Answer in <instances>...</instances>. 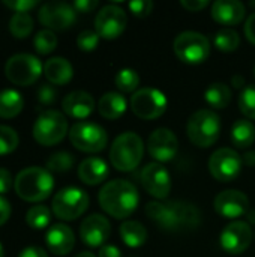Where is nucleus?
<instances>
[{
	"mask_svg": "<svg viewBox=\"0 0 255 257\" xmlns=\"http://www.w3.org/2000/svg\"><path fill=\"white\" fill-rule=\"evenodd\" d=\"M147 217L165 232L195 230L200 226V209L189 202H150L146 206Z\"/></svg>",
	"mask_w": 255,
	"mask_h": 257,
	"instance_id": "1",
	"label": "nucleus"
},
{
	"mask_svg": "<svg viewBox=\"0 0 255 257\" xmlns=\"http://www.w3.org/2000/svg\"><path fill=\"white\" fill-rule=\"evenodd\" d=\"M101 208L111 217L122 220L128 218L138 206L140 196L137 187L126 179L108 181L98 196Z\"/></svg>",
	"mask_w": 255,
	"mask_h": 257,
	"instance_id": "2",
	"label": "nucleus"
},
{
	"mask_svg": "<svg viewBox=\"0 0 255 257\" xmlns=\"http://www.w3.org/2000/svg\"><path fill=\"white\" fill-rule=\"evenodd\" d=\"M54 188V178L51 172L42 167L23 169L14 179V190L17 196L26 202H42Z\"/></svg>",
	"mask_w": 255,
	"mask_h": 257,
	"instance_id": "3",
	"label": "nucleus"
},
{
	"mask_svg": "<svg viewBox=\"0 0 255 257\" xmlns=\"http://www.w3.org/2000/svg\"><path fill=\"white\" fill-rule=\"evenodd\" d=\"M144 155V143L141 137L132 131L116 137L110 149V161L119 172L135 170Z\"/></svg>",
	"mask_w": 255,
	"mask_h": 257,
	"instance_id": "4",
	"label": "nucleus"
},
{
	"mask_svg": "<svg viewBox=\"0 0 255 257\" xmlns=\"http://www.w3.org/2000/svg\"><path fill=\"white\" fill-rule=\"evenodd\" d=\"M189 140L198 148H209L215 145L221 133V119L218 113L209 108L195 111L186 125Z\"/></svg>",
	"mask_w": 255,
	"mask_h": 257,
	"instance_id": "5",
	"label": "nucleus"
},
{
	"mask_svg": "<svg viewBox=\"0 0 255 257\" xmlns=\"http://www.w3.org/2000/svg\"><path fill=\"white\" fill-rule=\"evenodd\" d=\"M42 72L44 66L41 60L36 56L27 53L14 54L5 63V75L8 77V80L23 87L36 83Z\"/></svg>",
	"mask_w": 255,
	"mask_h": 257,
	"instance_id": "6",
	"label": "nucleus"
},
{
	"mask_svg": "<svg viewBox=\"0 0 255 257\" xmlns=\"http://www.w3.org/2000/svg\"><path fill=\"white\" fill-rule=\"evenodd\" d=\"M68 133V120L57 110L42 111L33 125V137L42 146H54L60 143Z\"/></svg>",
	"mask_w": 255,
	"mask_h": 257,
	"instance_id": "7",
	"label": "nucleus"
},
{
	"mask_svg": "<svg viewBox=\"0 0 255 257\" xmlns=\"http://www.w3.org/2000/svg\"><path fill=\"white\" fill-rule=\"evenodd\" d=\"M173 48L176 56L182 62L189 65L203 63L210 54L209 39L203 33L194 30H186L179 33L173 42Z\"/></svg>",
	"mask_w": 255,
	"mask_h": 257,
	"instance_id": "8",
	"label": "nucleus"
},
{
	"mask_svg": "<svg viewBox=\"0 0 255 257\" xmlns=\"http://www.w3.org/2000/svg\"><path fill=\"white\" fill-rule=\"evenodd\" d=\"M51 208L57 218L63 221H72L87 211L89 196L78 187H66L56 193Z\"/></svg>",
	"mask_w": 255,
	"mask_h": 257,
	"instance_id": "9",
	"label": "nucleus"
},
{
	"mask_svg": "<svg viewBox=\"0 0 255 257\" xmlns=\"http://www.w3.org/2000/svg\"><path fill=\"white\" fill-rule=\"evenodd\" d=\"M69 140L74 145V148H77L78 151L95 154V152H101L107 146L108 136L101 125L95 122L81 120L71 126Z\"/></svg>",
	"mask_w": 255,
	"mask_h": 257,
	"instance_id": "10",
	"label": "nucleus"
},
{
	"mask_svg": "<svg viewBox=\"0 0 255 257\" xmlns=\"http://www.w3.org/2000/svg\"><path fill=\"white\" fill-rule=\"evenodd\" d=\"M167 96L153 87H143L131 96V110L144 120L158 119L167 110Z\"/></svg>",
	"mask_w": 255,
	"mask_h": 257,
	"instance_id": "11",
	"label": "nucleus"
},
{
	"mask_svg": "<svg viewBox=\"0 0 255 257\" xmlns=\"http://www.w3.org/2000/svg\"><path fill=\"white\" fill-rule=\"evenodd\" d=\"M242 157L231 148H221L215 151L209 160V170L212 176L221 182L234 181L242 172Z\"/></svg>",
	"mask_w": 255,
	"mask_h": 257,
	"instance_id": "12",
	"label": "nucleus"
},
{
	"mask_svg": "<svg viewBox=\"0 0 255 257\" xmlns=\"http://www.w3.org/2000/svg\"><path fill=\"white\" fill-rule=\"evenodd\" d=\"M128 17L117 5L104 6L95 18V32L104 39H116L126 29Z\"/></svg>",
	"mask_w": 255,
	"mask_h": 257,
	"instance_id": "13",
	"label": "nucleus"
},
{
	"mask_svg": "<svg viewBox=\"0 0 255 257\" xmlns=\"http://www.w3.org/2000/svg\"><path fill=\"white\" fill-rule=\"evenodd\" d=\"M141 184L155 199L164 200L171 191V176L161 163H149L141 170Z\"/></svg>",
	"mask_w": 255,
	"mask_h": 257,
	"instance_id": "14",
	"label": "nucleus"
},
{
	"mask_svg": "<svg viewBox=\"0 0 255 257\" xmlns=\"http://www.w3.org/2000/svg\"><path fill=\"white\" fill-rule=\"evenodd\" d=\"M77 11L65 2H48L39 9V21L48 30H65L75 21Z\"/></svg>",
	"mask_w": 255,
	"mask_h": 257,
	"instance_id": "15",
	"label": "nucleus"
},
{
	"mask_svg": "<svg viewBox=\"0 0 255 257\" xmlns=\"http://www.w3.org/2000/svg\"><path fill=\"white\" fill-rule=\"evenodd\" d=\"M221 247L230 254H242L248 250L252 241V229L242 220L231 221L221 233Z\"/></svg>",
	"mask_w": 255,
	"mask_h": 257,
	"instance_id": "16",
	"label": "nucleus"
},
{
	"mask_svg": "<svg viewBox=\"0 0 255 257\" xmlns=\"http://www.w3.org/2000/svg\"><path fill=\"white\" fill-rule=\"evenodd\" d=\"M147 151L156 163H167L177 155L179 140L171 130L158 128L147 139Z\"/></svg>",
	"mask_w": 255,
	"mask_h": 257,
	"instance_id": "17",
	"label": "nucleus"
},
{
	"mask_svg": "<svg viewBox=\"0 0 255 257\" xmlns=\"http://www.w3.org/2000/svg\"><path fill=\"white\" fill-rule=\"evenodd\" d=\"M213 206L221 217L236 220L248 212L249 199L239 190H225L215 197Z\"/></svg>",
	"mask_w": 255,
	"mask_h": 257,
	"instance_id": "18",
	"label": "nucleus"
},
{
	"mask_svg": "<svg viewBox=\"0 0 255 257\" xmlns=\"http://www.w3.org/2000/svg\"><path fill=\"white\" fill-rule=\"evenodd\" d=\"M111 235L110 221L99 214H93L83 220L80 226L81 241L89 247H104Z\"/></svg>",
	"mask_w": 255,
	"mask_h": 257,
	"instance_id": "19",
	"label": "nucleus"
},
{
	"mask_svg": "<svg viewBox=\"0 0 255 257\" xmlns=\"http://www.w3.org/2000/svg\"><path fill=\"white\" fill-rule=\"evenodd\" d=\"M45 242L51 253L57 256H65L72 251L75 245V235L69 226L59 223L48 229L45 235Z\"/></svg>",
	"mask_w": 255,
	"mask_h": 257,
	"instance_id": "20",
	"label": "nucleus"
},
{
	"mask_svg": "<svg viewBox=\"0 0 255 257\" xmlns=\"http://www.w3.org/2000/svg\"><path fill=\"white\" fill-rule=\"evenodd\" d=\"M245 5L237 0H216L212 5V17L222 26H237L245 18Z\"/></svg>",
	"mask_w": 255,
	"mask_h": 257,
	"instance_id": "21",
	"label": "nucleus"
},
{
	"mask_svg": "<svg viewBox=\"0 0 255 257\" xmlns=\"http://www.w3.org/2000/svg\"><path fill=\"white\" fill-rule=\"evenodd\" d=\"M63 111L74 119H86L95 108V99L84 90H74L63 98Z\"/></svg>",
	"mask_w": 255,
	"mask_h": 257,
	"instance_id": "22",
	"label": "nucleus"
},
{
	"mask_svg": "<svg viewBox=\"0 0 255 257\" xmlns=\"http://www.w3.org/2000/svg\"><path fill=\"white\" fill-rule=\"evenodd\" d=\"M44 75L50 84L63 86L68 84L74 77V68L65 57H51L44 65Z\"/></svg>",
	"mask_w": 255,
	"mask_h": 257,
	"instance_id": "23",
	"label": "nucleus"
},
{
	"mask_svg": "<svg viewBox=\"0 0 255 257\" xmlns=\"http://www.w3.org/2000/svg\"><path fill=\"white\" fill-rule=\"evenodd\" d=\"M108 176V166L102 158L90 157L81 161L78 167V178L87 185H98Z\"/></svg>",
	"mask_w": 255,
	"mask_h": 257,
	"instance_id": "24",
	"label": "nucleus"
},
{
	"mask_svg": "<svg viewBox=\"0 0 255 257\" xmlns=\"http://www.w3.org/2000/svg\"><path fill=\"white\" fill-rule=\"evenodd\" d=\"M126 108L128 102L125 96H122V93L119 92H107L101 96L98 102V111L101 113L102 117L110 120H116L120 116H123Z\"/></svg>",
	"mask_w": 255,
	"mask_h": 257,
	"instance_id": "25",
	"label": "nucleus"
},
{
	"mask_svg": "<svg viewBox=\"0 0 255 257\" xmlns=\"http://www.w3.org/2000/svg\"><path fill=\"white\" fill-rule=\"evenodd\" d=\"M119 233H120L122 241L131 248H138V247L144 245L147 241V230L140 221L128 220V221L122 223Z\"/></svg>",
	"mask_w": 255,
	"mask_h": 257,
	"instance_id": "26",
	"label": "nucleus"
},
{
	"mask_svg": "<svg viewBox=\"0 0 255 257\" xmlns=\"http://www.w3.org/2000/svg\"><path fill=\"white\" fill-rule=\"evenodd\" d=\"M23 95L15 89H5L0 92V117L12 119L23 110Z\"/></svg>",
	"mask_w": 255,
	"mask_h": 257,
	"instance_id": "27",
	"label": "nucleus"
},
{
	"mask_svg": "<svg viewBox=\"0 0 255 257\" xmlns=\"http://www.w3.org/2000/svg\"><path fill=\"white\" fill-rule=\"evenodd\" d=\"M231 142L236 148L246 149L255 142V126L249 119H239L231 128Z\"/></svg>",
	"mask_w": 255,
	"mask_h": 257,
	"instance_id": "28",
	"label": "nucleus"
},
{
	"mask_svg": "<svg viewBox=\"0 0 255 257\" xmlns=\"http://www.w3.org/2000/svg\"><path fill=\"white\" fill-rule=\"evenodd\" d=\"M204 99L212 108L222 110L231 101V90L225 83H212L204 92Z\"/></svg>",
	"mask_w": 255,
	"mask_h": 257,
	"instance_id": "29",
	"label": "nucleus"
},
{
	"mask_svg": "<svg viewBox=\"0 0 255 257\" xmlns=\"http://www.w3.org/2000/svg\"><path fill=\"white\" fill-rule=\"evenodd\" d=\"M33 30V18L27 12H17L9 20V32L17 39L27 38Z\"/></svg>",
	"mask_w": 255,
	"mask_h": 257,
	"instance_id": "30",
	"label": "nucleus"
},
{
	"mask_svg": "<svg viewBox=\"0 0 255 257\" xmlns=\"http://www.w3.org/2000/svg\"><path fill=\"white\" fill-rule=\"evenodd\" d=\"M50 220H51V212L44 205H35L26 214V223L29 224V227L35 230L47 229V226L50 224Z\"/></svg>",
	"mask_w": 255,
	"mask_h": 257,
	"instance_id": "31",
	"label": "nucleus"
},
{
	"mask_svg": "<svg viewBox=\"0 0 255 257\" xmlns=\"http://www.w3.org/2000/svg\"><path fill=\"white\" fill-rule=\"evenodd\" d=\"M213 42H215L218 50H221L224 53H231V51H236L239 48L240 36L236 30L227 27V29H221L219 32H216Z\"/></svg>",
	"mask_w": 255,
	"mask_h": 257,
	"instance_id": "32",
	"label": "nucleus"
},
{
	"mask_svg": "<svg viewBox=\"0 0 255 257\" xmlns=\"http://www.w3.org/2000/svg\"><path fill=\"white\" fill-rule=\"evenodd\" d=\"M75 163V158L72 154L60 151L53 154L48 161H47V170L48 172H54V173H66L72 169Z\"/></svg>",
	"mask_w": 255,
	"mask_h": 257,
	"instance_id": "33",
	"label": "nucleus"
},
{
	"mask_svg": "<svg viewBox=\"0 0 255 257\" xmlns=\"http://www.w3.org/2000/svg\"><path fill=\"white\" fill-rule=\"evenodd\" d=\"M116 86L119 90L125 92V93H129V92H134L138 84H140V75L137 74L135 69H131V68H123L117 72L116 78Z\"/></svg>",
	"mask_w": 255,
	"mask_h": 257,
	"instance_id": "34",
	"label": "nucleus"
},
{
	"mask_svg": "<svg viewBox=\"0 0 255 257\" xmlns=\"http://www.w3.org/2000/svg\"><path fill=\"white\" fill-rule=\"evenodd\" d=\"M33 45L39 54H50L57 47V36L53 30L44 29L33 38Z\"/></svg>",
	"mask_w": 255,
	"mask_h": 257,
	"instance_id": "35",
	"label": "nucleus"
},
{
	"mask_svg": "<svg viewBox=\"0 0 255 257\" xmlns=\"http://www.w3.org/2000/svg\"><path fill=\"white\" fill-rule=\"evenodd\" d=\"M20 139L14 128L0 125V155H8L18 148Z\"/></svg>",
	"mask_w": 255,
	"mask_h": 257,
	"instance_id": "36",
	"label": "nucleus"
},
{
	"mask_svg": "<svg viewBox=\"0 0 255 257\" xmlns=\"http://www.w3.org/2000/svg\"><path fill=\"white\" fill-rule=\"evenodd\" d=\"M239 108L251 120H255V84L243 87L239 95Z\"/></svg>",
	"mask_w": 255,
	"mask_h": 257,
	"instance_id": "37",
	"label": "nucleus"
},
{
	"mask_svg": "<svg viewBox=\"0 0 255 257\" xmlns=\"http://www.w3.org/2000/svg\"><path fill=\"white\" fill-rule=\"evenodd\" d=\"M99 44V35L95 30H83L77 38V45L81 51H93Z\"/></svg>",
	"mask_w": 255,
	"mask_h": 257,
	"instance_id": "38",
	"label": "nucleus"
},
{
	"mask_svg": "<svg viewBox=\"0 0 255 257\" xmlns=\"http://www.w3.org/2000/svg\"><path fill=\"white\" fill-rule=\"evenodd\" d=\"M129 9L135 17L144 18V17L150 15V12L153 9V2H150V0H134V2H129Z\"/></svg>",
	"mask_w": 255,
	"mask_h": 257,
	"instance_id": "39",
	"label": "nucleus"
},
{
	"mask_svg": "<svg viewBox=\"0 0 255 257\" xmlns=\"http://www.w3.org/2000/svg\"><path fill=\"white\" fill-rule=\"evenodd\" d=\"M56 98H57V92L53 87V84L45 83V84H42L39 87V90H38V99H39L41 104L50 105V104H53L56 101Z\"/></svg>",
	"mask_w": 255,
	"mask_h": 257,
	"instance_id": "40",
	"label": "nucleus"
},
{
	"mask_svg": "<svg viewBox=\"0 0 255 257\" xmlns=\"http://www.w3.org/2000/svg\"><path fill=\"white\" fill-rule=\"evenodd\" d=\"M3 5L15 11L17 14V12H27L33 9L38 5V2L36 0H3Z\"/></svg>",
	"mask_w": 255,
	"mask_h": 257,
	"instance_id": "41",
	"label": "nucleus"
},
{
	"mask_svg": "<svg viewBox=\"0 0 255 257\" xmlns=\"http://www.w3.org/2000/svg\"><path fill=\"white\" fill-rule=\"evenodd\" d=\"M12 176H11V172L5 167H0V196L6 194L11 187H12Z\"/></svg>",
	"mask_w": 255,
	"mask_h": 257,
	"instance_id": "42",
	"label": "nucleus"
},
{
	"mask_svg": "<svg viewBox=\"0 0 255 257\" xmlns=\"http://www.w3.org/2000/svg\"><path fill=\"white\" fill-rule=\"evenodd\" d=\"M72 6L77 12L87 14V12H92L98 6V0H77L74 2Z\"/></svg>",
	"mask_w": 255,
	"mask_h": 257,
	"instance_id": "43",
	"label": "nucleus"
},
{
	"mask_svg": "<svg viewBox=\"0 0 255 257\" xmlns=\"http://www.w3.org/2000/svg\"><path fill=\"white\" fill-rule=\"evenodd\" d=\"M180 5H182V8H185L189 12H198V11L204 9L209 5V2L207 0H182Z\"/></svg>",
	"mask_w": 255,
	"mask_h": 257,
	"instance_id": "44",
	"label": "nucleus"
},
{
	"mask_svg": "<svg viewBox=\"0 0 255 257\" xmlns=\"http://www.w3.org/2000/svg\"><path fill=\"white\" fill-rule=\"evenodd\" d=\"M11 217V203L3 197L0 196V226H3Z\"/></svg>",
	"mask_w": 255,
	"mask_h": 257,
	"instance_id": "45",
	"label": "nucleus"
},
{
	"mask_svg": "<svg viewBox=\"0 0 255 257\" xmlns=\"http://www.w3.org/2000/svg\"><path fill=\"white\" fill-rule=\"evenodd\" d=\"M245 35L249 39V42L255 45V12L249 15V18L245 23Z\"/></svg>",
	"mask_w": 255,
	"mask_h": 257,
	"instance_id": "46",
	"label": "nucleus"
},
{
	"mask_svg": "<svg viewBox=\"0 0 255 257\" xmlns=\"http://www.w3.org/2000/svg\"><path fill=\"white\" fill-rule=\"evenodd\" d=\"M18 257H48V254L41 247H27L18 254Z\"/></svg>",
	"mask_w": 255,
	"mask_h": 257,
	"instance_id": "47",
	"label": "nucleus"
},
{
	"mask_svg": "<svg viewBox=\"0 0 255 257\" xmlns=\"http://www.w3.org/2000/svg\"><path fill=\"white\" fill-rule=\"evenodd\" d=\"M98 257H122V253L116 245H104L101 247Z\"/></svg>",
	"mask_w": 255,
	"mask_h": 257,
	"instance_id": "48",
	"label": "nucleus"
},
{
	"mask_svg": "<svg viewBox=\"0 0 255 257\" xmlns=\"http://www.w3.org/2000/svg\"><path fill=\"white\" fill-rule=\"evenodd\" d=\"M242 161H243V164H246V166H255V151H251V152H246L243 157H242Z\"/></svg>",
	"mask_w": 255,
	"mask_h": 257,
	"instance_id": "49",
	"label": "nucleus"
},
{
	"mask_svg": "<svg viewBox=\"0 0 255 257\" xmlns=\"http://www.w3.org/2000/svg\"><path fill=\"white\" fill-rule=\"evenodd\" d=\"M231 83H233V86H234L236 89H242L243 84H245V78H243L240 74H237V75H234V77L231 78Z\"/></svg>",
	"mask_w": 255,
	"mask_h": 257,
	"instance_id": "50",
	"label": "nucleus"
},
{
	"mask_svg": "<svg viewBox=\"0 0 255 257\" xmlns=\"http://www.w3.org/2000/svg\"><path fill=\"white\" fill-rule=\"evenodd\" d=\"M75 257H96L93 253H90V251H81V253H78Z\"/></svg>",
	"mask_w": 255,
	"mask_h": 257,
	"instance_id": "51",
	"label": "nucleus"
},
{
	"mask_svg": "<svg viewBox=\"0 0 255 257\" xmlns=\"http://www.w3.org/2000/svg\"><path fill=\"white\" fill-rule=\"evenodd\" d=\"M249 221H251V223H255V211L249 212Z\"/></svg>",
	"mask_w": 255,
	"mask_h": 257,
	"instance_id": "52",
	"label": "nucleus"
},
{
	"mask_svg": "<svg viewBox=\"0 0 255 257\" xmlns=\"http://www.w3.org/2000/svg\"><path fill=\"white\" fill-rule=\"evenodd\" d=\"M0 257H5V250H3V245L0 244Z\"/></svg>",
	"mask_w": 255,
	"mask_h": 257,
	"instance_id": "53",
	"label": "nucleus"
},
{
	"mask_svg": "<svg viewBox=\"0 0 255 257\" xmlns=\"http://www.w3.org/2000/svg\"><path fill=\"white\" fill-rule=\"evenodd\" d=\"M254 75H255V66H254Z\"/></svg>",
	"mask_w": 255,
	"mask_h": 257,
	"instance_id": "54",
	"label": "nucleus"
}]
</instances>
